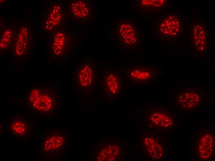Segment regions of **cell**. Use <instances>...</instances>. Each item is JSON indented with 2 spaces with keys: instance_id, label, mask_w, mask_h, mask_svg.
Wrapping results in <instances>:
<instances>
[{
  "instance_id": "obj_1",
  "label": "cell",
  "mask_w": 215,
  "mask_h": 161,
  "mask_svg": "<svg viewBox=\"0 0 215 161\" xmlns=\"http://www.w3.org/2000/svg\"><path fill=\"white\" fill-rule=\"evenodd\" d=\"M26 102L29 108L38 114L52 115L58 111V96L53 87L42 85L32 86L28 90Z\"/></svg>"
},
{
  "instance_id": "obj_2",
  "label": "cell",
  "mask_w": 215,
  "mask_h": 161,
  "mask_svg": "<svg viewBox=\"0 0 215 161\" xmlns=\"http://www.w3.org/2000/svg\"><path fill=\"white\" fill-rule=\"evenodd\" d=\"M74 38L65 30L50 33L49 42L50 56L52 59H58L68 57L74 49Z\"/></svg>"
},
{
  "instance_id": "obj_3",
  "label": "cell",
  "mask_w": 215,
  "mask_h": 161,
  "mask_svg": "<svg viewBox=\"0 0 215 161\" xmlns=\"http://www.w3.org/2000/svg\"><path fill=\"white\" fill-rule=\"evenodd\" d=\"M183 29V19L177 13L164 15L157 23V34L163 40L173 41L179 38L182 35Z\"/></svg>"
},
{
  "instance_id": "obj_4",
  "label": "cell",
  "mask_w": 215,
  "mask_h": 161,
  "mask_svg": "<svg viewBox=\"0 0 215 161\" xmlns=\"http://www.w3.org/2000/svg\"><path fill=\"white\" fill-rule=\"evenodd\" d=\"M74 84L80 91L88 92L95 87L98 81V70L93 62H86L80 64L74 76Z\"/></svg>"
},
{
  "instance_id": "obj_5",
  "label": "cell",
  "mask_w": 215,
  "mask_h": 161,
  "mask_svg": "<svg viewBox=\"0 0 215 161\" xmlns=\"http://www.w3.org/2000/svg\"><path fill=\"white\" fill-rule=\"evenodd\" d=\"M115 39L124 48H136L140 43V36L138 29L131 21L120 20L115 27Z\"/></svg>"
},
{
  "instance_id": "obj_6",
  "label": "cell",
  "mask_w": 215,
  "mask_h": 161,
  "mask_svg": "<svg viewBox=\"0 0 215 161\" xmlns=\"http://www.w3.org/2000/svg\"><path fill=\"white\" fill-rule=\"evenodd\" d=\"M32 37L30 25L21 23L16 26L14 43L10 52L13 58L22 59L28 55L31 49Z\"/></svg>"
},
{
  "instance_id": "obj_7",
  "label": "cell",
  "mask_w": 215,
  "mask_h": 161,
  "mask_svg": "<svg viewBox=\"0 0 215 161\" xmlns=\"http://www.w3.org/2000/svg\"><path fill=\"white\" fill-rule=\"evenodd\" d=\"M65 20V10L59 2L51 4L45 11L43 20L44 31L51 33L64 30Z\"/></svg>"
},
{
  "instance_id": "obj_8",
  "label": "cell",
  "mask_w": 215,
  "mask_h": 161,
  "mask_svg": "<svg viewBox=\"0 0 215 161\" xmlns=\"http://www.w3.org/2000/svg\"><path fill=\"white\" fill-rule=\"evenodd\" d=\"M194 155L201 161L211 160L215 150V137L211 130H204L199 132L195 136Z\"/></svg>"
},
{
  "instance_id": "obj_9",
  "label": "cell",
  "mask_w": 215,
  "mask_h": 161,
  "mask_svg": "<svg viewBox=\"0 0 215 161\" xmlns=\"http://www.w3.org/2000/svg\"><path fill=\"white\" fill-rule=\"evenodd\" d=\"M147 117L150 125L154 128L172 130L177 124L176 117L167 108H151L148 110Z\"/></svg>"
},
{
  "instance_id": "obj_10",
  "label": "cell",
  "mask_w": 215,
  "mask_h": 161,
  "mask_svg": "<svg viewBox=\"0 0 215 161\" xmlns=\"http://www.w3.org/2000/svg\"><path fill=\"white\" fill-rule=\"evenodd\" d=\"M66 142L64 133L59 130L50 131L43 137L41 141V153L46 155L57 153L64 149Z\"/></svg>"
},
{
  "instance_id": "obj_11",
  "label": "cell",
  "mask_w": 215,
  "mask_h": 161,
  "mask_svg": "<svg viewBox=\"0 0 215 161\" xmlns=\"http://www.w3.org/2000/svg\"><path fill=\"white\" fill-rule=\"evenodd\" d=\"M191 45L196 53H205L209 47V28L203 22H195L191 27Z\"/></svg>"
},
{
  "instance_id": "obj_12",
  "label": "cell",
  "mask_w": 215,
  "mask_h": 161,
  "mask_svg": "<svg viewBox=\"0 0 215 161\" xmlns=\"http://www.w3.org/2000/svg\"><path fill=\"white\" fill-rule=\"evenodd\" d=\"M203 94L196 89L186 88L177 96V106L182 110H191L200 106L203 102Z\"/></svg>"
},
{
  "instance_id": "obj_13",
  "label": "cell",
  "mask_w": 215,
  "mask_h": 161,
  "mask_svg": "<svg viewBox=\"0 0 215 161\" xmlns=\"http://www.w3.org/2000/svg\"><path fill=\"white\" fill-rule=\"evenodd\" d=\"M126 71V79L131 83L142 85L151 83L157 74L156 70L147 66H133Z\"/></svg>"
},
{
  "instance_id": "obj_14",
  "label": "cell",
  "mask_w": 215,
  "mask_h": 161,
  "mask_svg": "<svg viewBox=\"0 0 215 161\" xmlns=\"http://www.w3.org/2000/svg\"><path fill=\"white\" fill-rule=\"evenodd\" d=\"M68 11L70 18L76 21H90L94 14L93 6L85 0H70Z\"/></svg>"
},
{
  "instance_id": "obj_15",
  "label": "cell",
  "mask_w": 215,
  "mask_h": 161,
  "mask_svg": "<svg viewBox=\"0 0 215 161\" xmlns=\"http://www.w3.org/2000/svg\"><path fill=\"white\" fill-rule=\"evenodd\" d=\"M102 85L104 94L109 98H114L120 93L123 80L119 72L112 69L105 70L103 74Z\"/></svg>"
},
{
  "instance_id": "obj_16",
  "label": "cell",
  "mask_w": 215,
  "mask_h": 161,
  "mask_svg": "<svg viewBox=\"0 0 215 161\" xmlns=\"http://www.w3.org/2000/svg\"><path fill=\"white\" fill-rule=\"evenodd\" d=\"M143 145L146 155L150 158L156 160L164 158V145L158 138L153 136H147L143 139Z\"/></svg>"
},
{
  "instance_id": "obj_17",
  "label": "cell",
  "mask_w": 215,
  "mask_h": 161,
  "mask_svg": "<svg viewBox=\"0 0 215 161\" xmlns=\"http://www.w3.org/2000/svg\"><path fill=\"white\" fill-rule=\"evenodd\" d=\"M32 125L26 118L19 116L12 118L8 128L11 135L18 138L28 137L31 134Z\"/></svg>"
},
{
  "instance_id": "obj_18",
  "label": "cell",
  "mask_w": 215,
  "mask_h": 161,
  "mask_svg": "<svg viewBox=\"0 0 215 161\" xmlns=\"http://www.w3.org/2000/svg\"><path fill=\"white\" fill-rule=\"evenodd\" d=\"M119 153L118 147L115 143H102L97 146L95 158L97 161H114Z\"/></svg>"
},
{
  "instance_id": "obj_19",
  "label": "cell",
  "mask_w": 215,
  "mask_h": 161,
  "mask_svg": "<svg viewBox=\"0 0 215 161\" xmlns=\"http://www.w3.org/2000/svg\"><path fill=\"white\" fill-rule=\"evenodd\" d=\"M14 25H6L0 28V51L2 53L11 52L15 39V29Z\"/></svg>"
},
{
  "instance_id": "obj_20",
  "label": "cell",
  "mask_w": 215,
  "mask_h": 161,
  "mask_svg": "<svg viewBox=\"0 0 215 161\" xmlns=\"http://www.w3.org/2000/svg\"><path fill=\"white\" fill-rule=\"evenodd\" d=\"M167 0H139L136 2V8L145 12L157 11L167 7L169 2Z\"/></svg>"
}]
</instances>
